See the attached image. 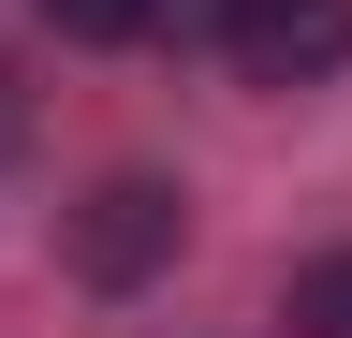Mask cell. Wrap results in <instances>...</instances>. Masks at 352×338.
I'll return each mask as SVG.
<instances>
[{
  "label": "cell",
  "mask_w": 352,
  "mask_h": 338,
  "mask_svg": "<svg viewBox=\"0 0 352 338\" xmlns=\"http://www.w3.org/2000/svg\"><path fill=\"white\" fill-rule=\"evenodd\" d=\"M44 30H74V45H132V30H162V0H44Z\"/></svg>",
  "instance_id": "4"
},
{
  "label": "cell",
  "mask_w": 352,
  "mask_h": 338,
  "mask_svg": "<svg viewBox=\"0 0 352 338\" xmlns=\"http://www.w3.org/2000/svg\"><path fill=\"white\" fill-rule=\"evenodd\" d=\"M176 221H191V206H176L162 177H103L74 206V279H103V294H132L147 265H176Z\"/></svg>",
  "instance_id": "2"
},
{
  "label": "cell",
  "mask_w": 352,
  "mask_h": 338,
  "mask_svg": "<svg viewBox=\"0 0 352 338\" xmlns=\"http://www.w3.org/2000/svg\"><path fill=\"white\" fill-rule=\"evenodd\" d=\"M279 324H294V338H352V250H323V265H294Z\"/></svg>",
  "instance_id": "3"
},
{
  "label": "cell",
  "mask_w": 352,
  "mask_h": 338,
  "mask_svg": "<svg viewBox=\"0 0 352 338\" xmlns=\"http://www.w3.org/2000/svg\"><path fill=\"white\" fill-rule=\"evenodd\" d=\"M220 45L250 89H323L352 59V0H220Z\"/></svg>",
  "instance_id": "1"
}]
</instances>
